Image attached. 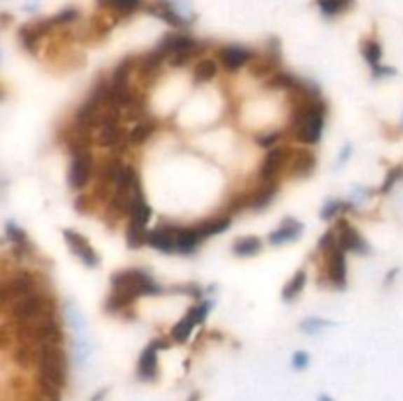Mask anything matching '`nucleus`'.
<instances>
[{
  "label": "nucleus",
  "mask_w": 403,
  "mask_h": 401,
  "mask_svg": "<svg viewBox=\"0 0 403 401\" xmlns=\"http://www.w3.org/2000/svg\"><path fill=\"white\" fill-rule=\"evenodd\" d=\"M77 16H79V12L73 11V8H67V11H61L57 16H53V18H51V24H53V26L69 24V22L77 20Z\"/></svg>",
  "instance_id": "nucleus-35"
},
{
  "label": "nucleus",
  "mask_w": 403,
  "mask_h": 401,
  "mask_svg": "<svg viewBox=\"0 0 403 401\" xmlns=\"http://www.w3.org/2000/svg\"><path fill=\"white\" fill-rule=\"evenodd\" d=\"M305 281H307V273H305V270H299L295 276H293L292 280H289V283L285 285V290L282 291L283 301L295 299V297L303 291V287H305Z\"/></svg>",
  "instance_id": "nucleus-27"
},
{
  "label": "nucleus",
  "mask_w": 403,
  "mask_h": 401,
  "mask_svg": "<svg viewBox=\"0 0 403 401\" xmlns=\"http://www.w3.org/2000/svg\"><path fill=\"white\" fill-rule=\"evenodd\" d=\"M275 193H278L275 181H262V185L254 191L252 195H248V207L250 209H264L266 205L272 203Z\"/></svg>",
  "instance_id": "nucleus-20"
},
{
  "label": "nucleus",
  "mask_w": 403,
  "mask_h": 401,
  "mask_svg": "<svg viewBox=\"0 0 403 401\" xmlns=\"http://www.w3.org/2000/svg\"><path fill=\"white\" fill-rule=\"evenodd\" d=\"M6 315L14 322H36L46 317H55V305L48 295H43L40 290L32 291L20 299L12 301L11 305L4 307Z\"/></svg>",
  "instance_id": "nucleus-3"
},
{
  "label": "nucleus",
  "mask_w": 403,
  "mask_h": 401,
  "mask_svg": "<svg viewBox=\"0 0 403 401\" xmlns=\"http://www.w3.org/2000/svg\"><path fill=\"white\" fill-rule=\"evenodd\" d=\"M325 112H327V107L321 99L295 104L292 122H289L293 140L307 144V146H313L321 140L322 128H325Z\"/></svg>",
  "instance_id": "nucleus-2"
},
{
  "label": "nucleus",
  "mask_w": 403,
  "mask_h": 401,
  "mask_svg": "<svg viewBox=\"0 0 403 401\" xmlns=\"http://www.w3.org/2000/svg\"><path fill=\"white\" fill-rule=\"evenodd\" d=\"M403 177V168H393L390 173H388V177H385V181H383V187H382V193H388V191L392 189L393 183H397V181L402 179Z\"/></svg>",
  "instance_id": "nucleus-37"
},
{
  "label": "nucleus",
  "mask_w": 403,
  "mask_h": 401,
  "mask_svg": "<svg viewBox=\"0 0 403 401\" xmlns=\"http://www.w3.org/2000/svg\"><path fill=\"white\" fill-rule=\"evenodd\" d=\"M372 73L376 79H380V77H392V75H395V69H393V67H383V65H378V67H374Z\"/></svg>",
  "instance_id": "nucleus-40"
},
{
  "label": "nucleus",
  "mask_w": 403,
  "mask_h": 401,
  "mask_svg": "<svg viewBox=\"0 0 403 401\" xmlns=\"http://www.w3.org/2000/svg\"><path fill=\"white\" fill-rule=\"evenodd\" d=\"M87 205H89L87 197H77V199H75V209H77V211L87 212Z\"/></svg>",
  "instance_id": "nucleus-41"
},
{
  "label": "nucleus",
  "mask_w": 403,
  "mask_h": 401,
  "mask_svg": "<svg viewBox=\"0 0 403 401\" xmlns=\"http://www.w3.org/2000/svg\"><path fill=\"white\" fill-rule=\"evenodd\" d=\"M219 73V65L214 60H201L195 69H193V79L197 83H207V81L214 79V75Z\"/></svg>",
  "instance_id": "nucleus-26"
},
{
  "label": "nucleus",
  "mask_w": 403,
  "mask_h": 401,
  "mask_svg": "<svg viewBox=\"0 0 403 401\" xmlns=\"http://www.w3.org/2000/svg\"><path fill=\"white\" fill-rule=\"evenodd\" d=\"M299 85H301V81L295 79L292 73H283V71L270 75V77L266 79V83H264V87H266V89L287 90V93H293V90L297 89Z\"/></svg>",
  "instance_id": "nucleus-22"
},
{
  "label": "nucleus",
  "mask_w": 403,
  "mask_h": 401,
  "mask_svg": "<svg viewBox=\"0 0 403 401\" xmlns=\"http://www.w3.org/2000/svg\"><path fill=\"white\" fill-rule=\"evenodd\" d=\"M327 327H331V321H325L321 317H307V319H303L301 325H299V329H301L305 334H317V332H321L322 329H327Z\"/></svg>",
  "instance_id": "nucleus-32"
},
{
  "label": "nucleus",
  "mask_w": 403,
  "mask_h": 401,
  "mask_svg": "<svg viewBox=\"0 0 403 401\" xmlns=\"http://www.w3.org/2000/svg\"><path fill=\"white\" fill-rule=\"evenodd\" d=\"M293 150L289 148H273L264 156L262 165H260V179L262 181H275L278 175L282 173L285 163L289 165Z\"/></svg>",
  "instance_id": "nucleus-8"
},
{
  "label": "nucleus",
  "mask_w": 403,
  "mask_h": 401,
  "mask_svg": "<svg viewBox=\"0 0 403 401\" xmlns=\"http://www.w3.org/2000/svg\"><path fill=\"white\" fill-rule=\"evenodd\" d=\"M303 231V224L301 222L293 221V219H285L282 222V226L280 229H275V231L268 236V242L273 244V246H282V244H287V242H293L299 238V234Z\"/></svg>",
  "instance_id": "nucleus-18"
},
{
  "label": "nucleus",
  "mask_w": 403,
  "mask_h": 401,
  "mask_svg": "<svg viewBox=\"0 0 403 401\" xmlns=\"http://www.w3.org/2000/svg\"><path fill=\"white\" fill-rule=\"evenodd\" d=\"M362 55L366 57V61L370 63V67H378V65H382L380 61H382V46L378 43V41L368 40L362 43Z\"/></svg>",
  "instance_id": "nucleus-30"
},
{
  "label": "nucleus",
  "mask_w": 403,
  "mask_h": 401,
  "mask_svg": "<svg viewBox=\"0 0 403 401\" xmlns=\"http://www.w3.org/2000/svg\"><path fill=\"white\" fill-rule=\"evenodd\" d=\"M36 290H38V281H36V276L32 271H14L11 278H6V280L2 281V287H0L2 307L11 305L12 301L20 299V297Z\"/></svg>",
  "instance_id": "nucleus-5"
},
{
  "label": "nucleus",
  "mask_w": 403,
  "mask_h": 401,
  "mask_svg": "<svg viewBox=\"0 0 403 401\" xmlns=\"http://www.w3.org/2000/svg\"><path fill=\"white\" fill-rule=\"evenodd\" d=\"M148 244L156 250L163 252V254H173L175 252V226L163 224L153 231L148 232Z\"/></svg>",
  "instance_id": "nucleus-15"
},
{
  "label": "nucleus",
  "mask_w": 403,
  "mask_h": 401,
  "mask_svg": "<svg viewBox=\"0 0 403 401\" xmlns=\"http://www.w3.org/2000/svg\"><path fill=\"white\" fill-rule=\"evenodd\" d=\"M38 383L41 393L51 401L60 400L61 388L65 386V354L55 344L38 346Z\"/></svg>",
  "instance_id": "nucleus-1"
},
{
  "label": "nucleus",
  "mask_w": 403,
  "mask_h": 401,
  "mask_svg": "<svg viewBox=\"0 0 403 401\" xmlns=\"http://www.w3.org/2000/svg\"><path fill=\"white\" fill-rule=\"evenodd\" d=\"M348 209H353V205H350V203H343V200H339V199H331V200H327V205H325V209H322L321 217L325 219V221H329V219L336 217L341 211H348Z\"/></svg>",
  "instance_id": "nucleus-33"
},
{
  "label": "nucleus",
  "mask_w": 403,
  "mask_h": 401,
  "mask_svg": "<svg viewBox=\"0 0 403 401\" xmlns=\"http://www.w3.org/2000/svg\"><path fill=\"white\" fill-rule=\"evenodd\" d=\"M6 236L11 238L14 246H28V236L16 222H6Z\"/></svg>",
  "instance_id": "nucleus-34"
},
{
  "label": "nucleus",
  "mask_w": 403,
  "mask_h": 401,
  "mask_svg": "<svg viewBox=\"0 0 403 401\" xmlns=\"http://www.w3.org/2000/svg\"><path fill=\"white\" fill-rule=\"evenodd\" d=\"M153 132H156V122L153 121H142V122H138L134 128H132L130 136H128V142L136 144V146L146 144V142L151 138V134H153Z\"/></svg>",
  "instance_id": "nucleus-25"
},
{
  "label": "nucleus",
  "mask_w": 403,
  "mask_h": 401,
  "mask_svg": "<svg viewBox=\"0 0 403 401\" xmlns=\"http://www.w3.org/2000/svg\"><path fill=\"white\" fill-rule=\"evenodd\" d=\"M219 60L226 71H236L252 60V53L240 46H226V48L219 50Z\"/></svg>",
  "instance_id": "nucleus-16"
},
{
  "label": "nucleus",
  "mask_w": 403,
  "mask_h": 401,
  "mask_svg": "<svg viewBox=\"0 0 403 401\" xmlns=\"http://www.w3.org/2000/svg\"><path fill=\"white\" fill-rule=\"evenodd\" d=\"M307 364H309V354H307V352L299 351L293 354V368H295V370L307 368Z\"/></svg>",
  "instance_id": "nucleus-39"
},
{
  "label": "nucleus",
  "mask_w": 403,
  "mask_h": 401,
  "mask_svg": "<svg viewBox=\"0 0 403 401\" xmlns=\"http://www.w3.org/2000/svg\"><path fill=\"white\" fill-rule=\"evenodd\" d=\"M336 244H339V236L334 234V231L325 232V234H322V238L319 240V250L321 252L333 250Z\"/></svg>",
  "instance_id": "nucleus-36"
},
{
  "label": "nucleus",
  "mask_w": 403,
  "mask_h": 401,
  "mask_svg": "<svg viewBox=\"0 0 403 401\" xmlns=\"http://www.w3.org/2000/svg\"><path fill=\"white\" fill-rule=\"evenodd\" d=\"M319 401H333V400H331L329 395H321V397H319Z\"/></svg>",
  "instance_id": "nucleus-43"
},
{
  "label": "nucleus",
  "mask_w": 403,
  "mask_h": 401,
  "mask_svg": "<svg viewBox=\"0 0 403 401\" xmlns=\"http://www.w3.org/2000/svg\"><path fill=\"white\" fill-rule=\"evenodd\" d=\"M63 238L67 242V246L71 248V252L79 258L87 268H97L99 264H101V258H99V254L95 252L89 240L85 238V236H81L79 232L75 231H63Z\"/></svg>",
  "instance_id": "nucleus-9"
},
{
  "label": "nucleus",
  "mask_w": 403,
  "mask_h": 401,
  "mask_svg": "<svg viewBox=\"0 0 403 401\" xmlns=\"http://www.w3.org/2000/svg\"><path fill=\"white\" fill-rule=\"evenodd\" d=\"M317 168V158L309 150H293L289 170L293 177H307Z\"/></svg>",
  "instance_id": "nucleus-17"
},
{
  "label": "nucleus",
  "mask_w": 403,
  "mask_h": 401,
  "mask_svg": "<svg viewBox=\"0 0 403 401\" xmlns=\"http://www.w3.org/2000/svg\"><path fill=\"white\" fill-rule=\"evenodd\" d=\"M262 250V240L258 236H246V238H240V240L234 242L232 246V252L240 258H248V256H256L258 252Z\"/></svg>",
  "instance_id": "nucleus-24"
},
{
  "label": "nucleus",
  "mask_w": 403,
  "mask_h": 401,
  "mask_svg": "<svg viewBox=\"0 0 403 401\" xmlns=\"http://www.w3.org/2000/svg\"><path fill=\"white\" fill-rule=\"evenodd\" d=\"M275 67H278V60L275 57H262V60H256L250 65V73L254 77H268V75H273L275 73Z\"/></svg>",
  "instance_id": "nucleus-29"
},
{
  "label": "nucleus",
  "mask_w": 403,
  "mask_h": 401,
  "mask_svg": "<svg viewBox=\"0 0 403 401\" xmlns=\"http://www.w3.org/2000/svg\"><path fill=\"white\" fill-rule=\"evenodd\" d=\"M327 278H329V283L334 285L336 290H343L346 285V258H344V252L339 248V244L333 250H329Z\"/></svg>",
  "instance_id": "nucleus-13"
},
{
  "label": "nucleus",
  "mask_w": 403,
  "mask_h": 401,
  "mask_svg": "<svg viewBox=\"0 0 403 401\" xmlns=\"http://www.w3.org/2000/svg\"><path fill=\"white\" fill-rule=\"evenodd\" d=\"M67 321H69L71 329L75 332V354H77V362L87 360V356L91 354V344H89V339H87V325H85V319L71 303H67Z\"/></svg>",
  "instance_id": "nucleus-7"
},
{
  "label": "nucleus",
  "mask_w": 403,
  "mask_h": 401,
  "mask_svg": "<svg viewBox=\"0 0 403 401\" xmlns=\"http://www.w3.org/2000/svg\"><path fill=\"white\" fill-rule=\"evenodd\" d=\"M112 287L118 290H126L134 293L136 297L142 295H158L161 293V287L153 281L148 271L144 270H122L118 273H114L111 280Z\"/></svg>",
  "instance_id": "nucleus-4"
},
{
  "label": "nucleus",
  "mask_w": 403,
  "mask_h": 401,
  "mask_svg": "<svg viewBox=\"0 0 403 401\" xmlns=\"http://www.w3.org/2000/svg\"><path fill=\"white\" fill-rule=\"evenodd\" d=\"M102 6L121 12V14H132L142 6V0H99Z\"/></svg>",
  "instance_id": "nucleus-31"
},
{
  "label": "nucleus",
  "mask_w": 403,
  "mask_h": 401,
  "mask_svg": "<svg viewBox=\"0 0 403 401\" xmlns=\"http://www.w3.org/2000/svg\"><path fill=\"white\" fill-rule=\"evenodd\" d=\"M350 150H353V146H350V144H348V146H344L343 151H341V158H339V163H344V160H348Z\"/></svg>",
  "instance_id": "nucleus-42"
},
{
  "label": "nucleus",
  "mask_w": 403,
  "mask_h": 401,
  "mask_svg": "<svg viewBox=\"0 0 403 401\" xmlns=\"http://www.w3.org/2000/svg\"><path fill=\"white\" fill-rule=\"evenodd\" d=\"M203 238L199 236L197 229L189 226H175V252L179 254H191L199 246Z\"/></svg>",
  "instance_id": "nucleus-19"
},
{
  "label": "nucleus",
  "mask_w": 403,
  "mask_h": 401,
  "mask_svg": "<svg viewBox=\"0 0 403 401\" xmlns=\"http://www.w3.org/2000/svg\"><path fill=\"white\" fill-rule=\"evenodd\" d=\"M95 163H93V156L89 151H79L73 154V160L69 165V185L73 189H83L89 179H91Z\"/></svg>",
  "instance_id": "nucleus-10"
},
{
  "label": "nucleus",
  "mask_w": 403,
  "mask_h": 401,
  "mask_svg": "<svg viewBox=\"0 0 403 401\" xmlns=\"http://www.w3.org/2000/svg\"><path fill=\"white\" fill-rule=\"evenodd\" d=\"M353 4L354 0H317V6L325 16H339L344 11H348Z\"/></svg>",
  "instance_id": "nucleus-28"
},
{
  "label": "nucleus",
  "mask_w": 403,
  "mask_h": 401,
  "mask_svg": "<svg viewBox=\"0 0 403 401\" xmlns=\"http://www.w3.org/2000/svg\"><path fill=\"white\" fill-rule=\"evenodd\" d=\"M228 226H231V217H217V219H211V221L201 222L195 229H197L201 238H211V236H217V234L226 231Z\"/></svg>",
  "instance_id": "nucleus-23"
},
{
  "label": "nucleus",
  "mask_w": 403,
  "mask_h": 401,
  "mask_svg": "<svg viewBox=\"0 0 403 401\" xmlns=\"http://www.w3.org/2000/svg\"><path fill=\"white\" fill-rule=\"evenodd\" d=\"M339 248L343 252H356V254H370V246L358 234V231L346 221L339 222Z\"/></svg>",
  "instance_id": "nucleus-12"
},
{
  "label": "nucleus",
  "mask_w": 403,
  "mask_h": 401,
  "mask_svg": "<svg viewBox=\"0 0 403 401\" xmlns=\"http://www.w3.org/2000/svg\"><path fill=\"white\" fill-rule=\"evenodd\" d=\"M282 132H270V134H262V136H256V144L262 146V148H270L275 142L280 140Z\"/></svg>",
  "instance_id": "nucleus-38"
},
{
  "label": "nucleus",
  "mask_w": 403,
  "mask_h": 401,
  "mask_svg": "<svg viewBox=\"0 0 403 401\" xmlns=\"http://www.w3.org/2000/svg\"><path fill=\"white\" fill-rule=\"evenodd\" d=\"M168 344L163 341H151L144 352L140 354V360H138V378L144 381L156 380L158 376V351L165 348Z\"/></svg>",
  "instance_id": "nucleus-11"
},
{
  "label": "nucleus",
  "mask_w": 403,
  "mask_h": 401,
  "mask_svg": "<svg viewBox=\"0 0 403 401\" xmlns=\"http://www.w3.org/2000/svg\"><path fill=\"white\" fill-rule=\"evenodd\" d=\"M148 11H150L153 16L161 18L163 22L172 24L173 28H182V26H185V20H183L182 16L177 14V11L173 8L168 0H156L153 4H150V8H148Z\"/></svg>",
  "instance_id": "nucleus-21"
},
{
  "label": "nucleus",
  "mask_w": 403,
  "mask_h": 401,
  "mask_svg": "<svg viewBox=\"0 0 403 401\" xmlns=\"http://www.w3.org/2000/svg\"><path fill=\"white\" fill-rule=\"evenodd\" d=\"M209 309H211V303L209 301H205V303H199V305H195L191 307L189 311L183 315V319L175 327H173L172 331V339L175 342H185L189 339V334L191 331L207 319V315H209Z\"/></svg>",
  "instance_id": "nucleus-6"
},
{
  "label": "nucleus",
  "mask_w": 403,
  "mask_h": 401,
  "mask_svg": "<svg viewBox=\"0 0 403 401\" xmlns=\"http://www.w3.org/2000/svg\"><path fill=\"white\" fill-rule=\"evenodd\" d=\"M158 48L168 55V60H170L172 55H177V53H189V51L201 50V46L193 40L191 36H183V34H168V36L160 41Z\"/></svg>",
  "instance_id": "nucleus-14"
}]
</instances>
